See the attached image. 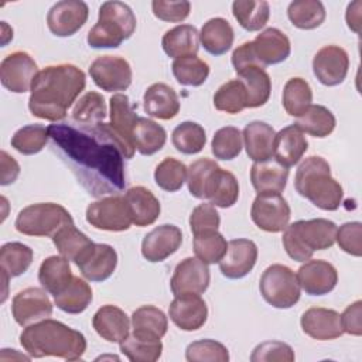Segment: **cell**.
<instances>
[{
	"label": "cell",
	"mask_w": 362,
	"mask_h": 362,
	"mask_svg": "<svg viewBox=\"0 0 362 362\" xmlns=\"http://www.w3.org/2000/svg\"><path fill=\"white\" fill-rule=\"evenodd\" d=\"M52 150L95 198L124 189L127 151L109 123L82 124L74 120L48 126Z\"/></svg>",
	"instance_id": "cell-1"
},
{
	"label": "cell",
	"mask_w": 362,
	"mask_h": 362,
	"mask_svg": "<svg viewBox=\"0 0 362 362\" xmlns=\"http://www.w3.org/2000/svg\"><path fill=\"white\" fill-rule=\"evenodd\" d=\"M85 85V74L78 66L72 64L49 65L37 74L31 85L28 109L33 116L44 120H64Z\"/></svg>",
	"instance_id": "cell-2"
},
{
	"label": "cell",
	"mask_w": 362,
	"mask_h": 362,
	"mask_svg": "<svg viewBox=\"0 0 362 362\" xmlns=\"http://www.w3.org/2000/svg\"><path fill=\"white\" fill-rule=\"evenodd\" d=\"M20 344L31 358L57 356L76 361L86 351L82 332L51 318L27 325L20 334Z\"/></svg>",
	"instance_id": "cell-3"
},
{
	"label": "cell",
	"mask_w": 362,
	"mask_h": 362,
	"mask_svg": "<svg viewBox=\"0 0 362 362\" xmlns=\"http://www.w3.org/2000/svg\"><path fill=\"white\" fill-rule=\"evenodd\" d=\"M294 188L322 211L338 209L344 198L341 184L332 178L329 164L320 156H310L298 165Z\"/></svg>",
	"instance_id": "cell-4"
},
{
	"label": "cell",
	"mask_w": 362,
	"mask_h": 362,
	"mask_svg": "<svg viewBox=\"0 0 362 362\" xmlns=\"http://www.w3.org/2000/svg\"><path fill=\"white\" fill-rule=\"evenodd\" d=\"M337 225L324 218L297 221L286 226L281 242L287 255L296 262L310 260L315 250H324L335 243Z\"/></svg>",
	"instance_id": "cell-5"
},
{
	"label": "cell",
	"mask_w": 362,
	"mask_h": 362,
	"mask_svg": "<svg viewBox=\"0 0 362 362\" xmlns=\"http://www.w3.org/2000/svg\"><path fill=\"white\" fill-rule=\"evenodd\" d=\"M136 16L123 1H105L99 7L98 23L89 30L86 41L92 48H117L136 30Z\"/></svg>",
	"instance_id": "cell-6"
},
{
	"label": "cell",
	"mask_w": 362,
	"mask_h": 362,
	"mask_svg": "<svg viewBox=\"0 0 362 362\" xmlns=\"http://www.w3.org/2000/svg\"><path fill=\"white\" fill-rule=\"evenodd\" d=\"M68 223H74V219L62 205L40 202L23 208L16 218L14 226L17 232L27 236H54Z\"/></svg>",
	"instance_id": "cell-7"
},
{
	"label": "cell",
	"mask_w": 362,
	"mask_h": 362,
	"mask_svg": "<svg viewBox=\"0 0 362 362\" xmlns=\"http://www.w3.org/2000/svg\"><path fill=\"white\" fill-rule=\"evenodd\" d=\"M260 294L267 304L274 308H290L296 305L301 296L296 273L284 264L269 266L259 281Z\"/></svg>",
	"instance_id": "cell-8"
},
{
	"label": "cell",
	"mask_w": 362,
	"mask_h": 362,
	"mask_svg": "<svg viewBox=\"0 0 362 362\" xmlns=\"http://www.w3.org/2000/svg\"><path fill=\"white\" fill-rule=\"evenodd\" d=\"M85 215L86 222L100 230L123 232L132 225L126 199L119 194L103 197L89 204Z\"/></svg>",
	"instance_id": "cell-9"
},
{
	"label": "cell",
	"mask_w": 362,
	"mask_h": 362,
	"mask_svg": "<svg viewBox=\"0 0 362 362\" xmlns=\"http://www.w3.org/2000/svg\"><path fill=\"white\" fill-rule=\"evenodd\" d=\"M250 216L259 229L277 233L288 225L291 209L280 194H257L250 208Z\"/></svg>",
	"instance_id": "cell-10"
},
{
	"label": "cell",
	"mask_w": 362,
	"mask_h": 362,
	"mask_svg": "<svg viewBox=\"0 0 362 362\" xmlns=\"http://www.w3.org/2000/svg\"><path fill=\"white\" fill-rule=\"evenodd\" d=\"M89 75L106 92L126 90L132 83L130 64L117 55L98 57L89 66Z\"/></svg>",
	"instance_id": "cell-11"
},
{
	"label": "cell",
	"mask_w": 362,
	"mask_h": 362,
	"mask_svg": "<svg viewBox=\"0 0 362 362\" xmlns=\"http://www.w3.org/2000/svg\"><path fill=\"white\" fill-rule=\"evenodd\" d=\"M38 72L35 61L24 51L8 54L0 64L1 85L14 93L31 90V85Z\"/></svg>",
	"instance_id": "cell-12"
},
{
	"label": "cell",
	"mask_w": 362,
	"mask_h": 362,
	"mask_svg": "<svg viewBox=\"0 0 362 362\" xmlns=\"http://www.w3.org/2000/svg\"><path fill=\"white\" fill-rule=\"evenodd\" d=\"M11 314L18 325L27 327L51 317L52 303L44 288L28 287L14 296Z\"/></svg>",
	"instance_id": "cell-13"
},
{
	"label": "cell",
	"mask_w": 362,
	"mask_h": 362,
	"mask_svg": "<svg viewBox=\"0 0 362 362\" xmlns=\"http://www.w3.org/2000/svg\"><path fill=\"white\" fill-rule=\"evenodd\" d=\"M89 8L81 0H62L55 3L47 14V25L57 37H71L86 23Z\"/></svg>",
	"instance_id": "cell-14"
},
{
	"label": "cell",
	"mask_w": 362,
	"mask_h": 362,
	"mask_svg": "<svg viewBox=\"0 0 362 362\" xmlns=\"http://www.w3.org/2000/svg\"><path fill=\"white\" fill-rule=\"evenodd\" d=\"M211 274L208 264L198 257H185L181 260L173 273L170 287L174 296L202 294L209 286Z\"/></svg>",
	"instance_id": "cell-15"
},
{
	"label": "cell",
	"mask_w": 362,
	"mask_h": 362,
	"mask_svg": "<svg viewBox=\"0 0 362 362\" xmlns=\"http://www.w3.org/2000/svg\"><path fill=\"white\" fill-rule=\"evenodd\" d=\"M349 57L339 45H325L313 58V72L325 86H337L346 78Z\"/></svg>",
	"instance_id": "cell-16"
},
{
	"label": "cell",
	"mask_w": 362,
	"mask_h": 362,
	"mask_svg": "<svg viewBox=\"0 0 362 362\" xmlns=\"http://www.w3.org/2000/svg\"><path fill=\"white\" fill-rule=\"evenodd\" d=\"M182 243V232L178 226L164 223L150 230L141 242V255L151 263L163 262L178 250Z\"/></svg>",
	"instance_id": "cell-17"
},
{
	"label": "cell",
	"mask_w": 362,
	"mask_h": 362,
	"mask_svg": "<svg viewBox=\"0 0 362 362\" xmlns=\"http://www.w3.org/2000/svg\"><path fill=\"white\" fill-rule=\"evenodd\" d=\"M75 264L86 280L105 281L116 270L117 253L110 245L93 243Z\"/></svg>",
	"instance_id": "cell-18"
},
{
	"label": "cell",
	"mask_w": 362,
	"mask_h": 362,
	"mask_svg": "<svg viewBox=\"0 0 362 362\" xmlns=\"http://www.w3.org/2000/svg\"><path fill=\"white\" fill-rule=\"evenodd\" d=\"M257 260V246L250 239H232L219 262L221 273L228 279H242L252 272Z\"/></svg>",
	"instance_id": "cell-19"
},
{
	"label": "cell",
	"mask_w": 362,
	"mask_h": 362,
	"mask_svg": "<svg viewBox=\"0 0 362 362\" xmlns=\"http://www.w3.org/2000/svg\"><path fill=\"white\" fill-rule=\"evenodd\" d=\"M300 287L308 296H324L331 293L338 283L337 269L325 260H308L297 272Z\"/></svg>",
	"instance_id": "cell-20"
},
{
	"label": "cell",
	"mask_w": 362,
	"mask_h": 362,
	"mask_svg": "<svg viewBox=\"0 0 362 362\" xmlns=\"http://www.w3.org/2000/svg\"><path fill=\"white\" fill-rule=\"evenodd\" d=\"M168 315L180 329L197 331L206 322L208 307L199 294L175 296L170 304Z\"/></svg>",
	"instance_id": "cell-21"
},
{
	"label": "cell",
	"mask_w": 362,
	"mask_h": 362,
	"mask_svg": "<svg viewBox=\"0 0 362 362\" xmlns=\"http://www.w3.org/2000/svg\"><path fill=\"white\" fill-rule=\"evenodd\" d=\"M301 328L304 334L317 341H329L344 334L341 314L331 308L311 307L301 315Z\"/></svg>",
	"instance_id": "cell-22"
},
{
	"label": "cell",
	"mask_w": 362,
	"mask_h": 362,
	"mask_svg": "<svg viewBox=\"0 0 362 362\" xmlns=\"http://www.w3.org/2000/svg\"><path fill=\"white\" fill-rule=\"evenodd\" d=\"M253 54L257 62L266 68L267 65H276L286 61L291 52V44L288 37L279 28L270 27L256 35L252 41Z\"/></svg>",
	"instance_id": "cell-23"
},
{
	"label": "cell",
	"mask_w": 362,
	"mask_h": 362,
	"mask_svg": "<svg viewBox=\"0 0 362 362\" xmlns=\"http://www.w3.org/2000/svg\"><path fill=\"white\" fill-rule=\"evenodd\" d=\"M110 127L115 134L123 143L127 157L132 158L134 156V143H133V129L139 116L133 112L132 103L124 93H115L110 100Z\"/></svg>",
	"instance_id": "cell-24"
},
{
	"label": "cell",
	"mask_w": 362,
	"mask_h": 362,
	"mask_svg": "<svg viewBox=\"0 0 362 362\" xmlns=\"http://www.w3.org/2000/svg\"><path fill=\"white\" fill-rule=\"evenodd\" d=\"M288 178V168L276 158L253 163L250 181L257 194H280L284 191Z\"/></svg>",
	"instance_id": "cell-25"
},
{
	"label": "cell",
	"mask_w": 362,
	"mask_h": 362,
	"mask_svg": "<svg viewBox=\"0 0 362 362\" xmlns=\"http://www.w3.org/2000/svg\"><path fill=\"white\" fill-rule=\"evenodd\" d=\"M132 223L136 226L153 225L161 212L160 201L146 187L137 185L126 191L124 195Z\"/></svg>",
	"instance_id": "cell-26"
},
{
	"label": "cell",
	"mask_w": 362,
	"mask_h": 362,
	"mask_svg": "<svg viewBox=\"0 0 362 362\" xmlns=\"http://www.w3.org/2000/svg\"><path fill=\"white\" fill-rule=\"evenodd\" d=\"M143 105L147 115L160 120H170L180 112L177 92L167 83L157 82L150 85L143 95Z\"/></svg>",
	"instance_id": "cell-27"
},
{
	"label": "cell",
	"mask_w": 362,
	"mask_h": 362,
	"mask_svg": "<svg viewBox=\"0 0 362 362\" xmlns=\"http://www.w3.org/2000/svg\"><path fill=\"white\" fill-rule=\"evenodd\" d=\"M92 325L99 337L107 342H122L130 329V320L127 314L112 304L102 305L92 318Z\"/></svg>",
	"instance_id": "cell-28"
},
{
	"label": "cell",
	"mask_w": 362,
	"mask_h": 362,
	"mask_svg": "<svg viewBox=\"0 0 362 362\" xmlns=\"http://www.w3.org/2000/svg\"><path fill=\"white\" fill-rule=\"evenodd\" d=\"M274 129L266 122L255 120L247 123L242 132V139L249 158L255 163L272 158L274 151Z\"/></svg>",
	"instance_id": "cell-29"
},
{
	"label": "cell",
	"mask_w": 362,
	"mask_h": 362,
	"mask_svg": "<svg viewBox=\"0 0 362 362\" xmlns=\"http://www.w3.org/2000/svg\"><path fill=\"white\" fill-rule=\"evenodd\" d=\"M307 148L308 141L304 133L296 124H290L276 133L273 156L287 168L296 165L301 160Z\"/></svg>",
	"instance_id": "cell-30"
},
{
	"label": "cell",
	"mask_w": 362,
	"mask_h": 362,
	"mask_svg": "<svg viewBox=\"0 0 362 362\" xmlns=\"http://www.w3.org/2000/svg\"><path fill=\"white\" fill-rule=\"evenodd\" d=\"M238 79L246 90V107H260L266 105L272 92V81L264 68L249 65L236 71Z\"/></svg>",
	"instance_id": "cell-31"
},
{
	"label": "cell",
	"mask_w": 362,
	"mask_h": 362,
	"mask_svg": "<svg viewBox=\"0 0 362 362\" xmlns=\"http://www.w3.org/2000/svg\"><path fill=\"white\" fill-rule=\"evenodd\" d=\"M132 327L134 337L157 341L167 334L168 320L160 308L141 305L132 314Z\"/></svg>",
	"instance_id": "cell-32"
},
{
	"label": "cell",
	"mask_w": 362,
	"mask_h": 362,
	"mask_svg": "<svg viewBox=\"0 0 362 362\" xmlns=\"http://www.w3.org/2000/svg\"><path fill=\"white\" fill-rule=\"evenodd\" d=\"M161 45L164 52L175 59L197 55L199 49V33L191 24H181L165 31Z\"/></svg>",
	"instance_id": "cell-33"
},
{
	"label": "cell",
	"mask_w": 362,
	"mask_h": 362,
	"mask_svg": "<svg viewBox=\"0 0 362 362\" xmlns=\"http://www.w3.org/2000/svg\"><path fill=\"white\" fill-rule=\"evenodd\" d=\"M72 279L74 276L69 260L64 256L47 257L38 270V281L41 283L42 288L52 296L62 293L69 286Z\"/></svg>",
	"instance_id": "cell-34"
},
{
	"label": "cell",
	"mask_w": 362,
	"mask_h": 362,
	"mask_svg": "<svg viewBox=\"0 0 362 362\" xmlns=\"http://www.w3.org/2000/svg\"><path fill=\"white\" fill-rule=\"evenodd\" d=\"M233 38L232 25L222 17L208 20L199 33V42L204 49L215 57L226 54L233 45Z\"/></svg>",
	"instance_id": "cell-35"
},
{
	"label": "cell",
	"mask_w": 362,
	"mask_h": 362,
	"mask_svg": "<svg viewBox=\"0 0 362 362\" xmlns=\"http://www.w3.org/2000/svg\"><path fill=\"white\" fill-rule=\"evenodd\" d=\"M238 198H239V184L236 177L230 171H226L219 167L212 174L206 185L205 199H209V202L214 206L230 208L236 204Z\"/></svg>",
	"instance_id": "cell-36"
},
{
	"label": "cell",
	"mask_w": 362,
	"mask_h": 362,
	"mask_svg": "<svg viewBox=\"0 0 362 362\" xmlns=\"http://www.w3.org/2000/svg\"><path fill=\"white\" fill-rule=\"evenodd\" d=\"M167 140L163 126L147 117H137L133 129L134 148L143 156H151L160 151Z\"/></svg>",
	"instance_id": "cell-37"
},
{
	"label": "cell",
	"mask_w": 362,
	"mask_h": 362,
	"mask_svg": "<svg viewBox=\"0 0 362 362\" xmlns=\"http://www.w3.org/2000/svg\"><path fill=\"white\" fill-rule=\"evenodd\" d=\"M294 124L303 133L322 139L334 132L337 120L328 107L322 105H311L301 116L297 117Z\"/></svg>",
	"instance_id": "cell-38"
},
{
	"label": "cell",
	"mask_w": 362,
	"mask_h": 362,
	"mask_svg": "<svg viewBox=\"0 0 362 362\" xmlns=\"http://www.w3.org/2000/svg\"><path fill=\"white\" fill-rule=\"evenodd\" d=\"M52 243L58 249L59 255L68 260L76 263L79 257L93 245V242L75 228L74 223L62 226L54 236H51Z\"/></svg>",
	"instance_id": "cell-39"
},
{
	"label": "cell",
	"mask_w": 362,
	"mask_h": 362,
	"mask_svg": "<svg viewBox=\"0 0 362 362\" xmlns=\"http://www.w3.org/2000/svg\"><path fill=\"white\" fill-rule=\"evenodd\" d=\"M233 17L246 31L262 30L270 17L269 3L264 0H236L232 3Z\"/></svg>",
	"instance_id": "cell-40"
},
{
	"label": "cell",
	"mask_w": 362,
	"mask_h": 362,
	"mask_svg": "<svg viewBox=\"0 0 362 362\" xmlns=\"http://www.w3.org/2000/svg\"><path fill=\"white\" fill-rule=\"evenodd\" d=\"M291 24L300 30H314L320 27L327 16L325 7L318 0H296L287 7Z\"/></svg>",
	"instance_id": "cell-41"
},
{
	"label": "cell",
	"mask_w": 362,
	"mask_h": 362,
	"mask_svg": "<svg viewBox=\"0 0 362 362\" xmlns=\"http://www.w3.org/2000/svg\"><path fill=\"white\" fill-rule=\"evenodd\" d=\"M92 301V288L90 286L79 279L75 277L69 283V286L59 293L58 296H54L55 305L68 314H79L88 308V305Z\"/></svg>",
	"instance_id": "cell-42"
},
{
	"label": "cell",
	"mask_w": 362,
	"mask_h": 362,
	"mask_svg": "<svg viewBox=\"0 0 362 362\" xmlns=\"http://www.w3.org/2000/svg\"><path fill=\"white\" fill-rule=\"evenodd\" d=\"M33 256V249L24 243H4L0 249V269L10 279L21 276L31 266Z\"/></svg>",
	"instance_id": "cell-43"
},
{
	"label": "cell",
	"mask_w": 362,
	"mask_h": 362,
	"mask_svg": "<svg viewBox=\"0 0 362 362\" xmlns=\"http://www.w3.org/2000/svg\"><path fill=\"white\" fill-rule=\"evenodd\" d=\"M313 90L310 83L303 78H291L283 89V107L294 117L301 116L313 103Z\"/></svg>",
	"instance_id": "cell-44"
},
{
	"label": "cell",
	"mask_w": 362,
	"mask_h": 362,
	"mask_svg": "<svg viewBox=\"0 0 362 362\" xmlns=\"http://www.w3.org/2000/svg\"><path fill=\"white\" fill-rule=\"evenodd\" d=\"M171 69L177 82L184 86H199L209 75V65L197 55L174 59Z\"/></svg>",
	"instance_id": "cell-45"
},
{
	"label": "cell",
	"mask_w": 362,
	"mask_h": 362,
	"mask_svg": "<svg viewBox=\"0 0 362 362\" xmlns=\"http://www.w3.org/2000/svg\"><path fill=\"white\" fill-rule=\"evenodd\" d=\"M171 141L177 151L189 156L197 154L204 148L206 134L201 124L195 122H182L173 130Z\"/></svg>",
	"instance_id": "cell-46"
},
{
	"label": "cell",
	"mask_w": 362,
	"mask_h": 362,
	"mask_svg": "<svg viewBox=\"0 0 362 362\" xmlns=\"http://www.w3.org/2000/svg\"><path fill=\"white\" fill-rule=\"evenodd\" d=\"M107 115L105 98L99 92H86L79 98L72 109V120L82 124H96Z\"/></svg>",
	"instance_id": "cell-47"
},
{
	"label": "cell",
	"mask_w": 362,
	"mask_h": 362,
	"mask_svg": "<svg viewBox=\"0 0 362 362\" xmlns=\"http://www.w3.org/2000/svg\"><path fill=\"white\" fill-rule=\"evenodd\" d=\"M49 139L48 127L42 124H27L18 129L11 137V147L24 156L40 153Z\"/></svg>",
	"instance_id": "cell-48"
},
{
	"label": "cell",
	"mask_w": 362,
	"mask_h": 362,
	"mask_svg": "<svg viewBox=\"0 0 362 362\" xmlns=\"http://www.w3.org/2000/svg\"><path fill=\"white\" fill-rule=\"evenodd\" d=\"M228 249L225 238L218 230H208L194 236L195 256L205 264H215L222 260Z\"/></svg>",
	"instance_id": "cell-49"
},
{
	"label": "cell",
	"mask_w": 362,
	"mask_h": 362,
	"mask_svg": "<svg viewBox=\"0 0 362 362\" xmlns=\"http://www.w3.org/2000/svg\"><path fill=\"white\" fill-rule=\"evenodd\" d=\"M214 106L216 110L230 115L240 113L246 109V90L239 79L225 82L214 95Z\"/></svg>",
	"instance_id": "cell-50"
},
{
	"label": "cell",
	"mask_w": 362,
	"mask_h": 362,
	"mask_svg": "<svg viewBox=\"0 0 362 362\" xmlns=\"http://www.w3.org/2000/svg\"><path fill=\"white\" fill-rule=\"evenodd\" d=\"M122 354L132 362H154L160 359L163 352V344L160 339H141L132 335H127L120 344Z\"/></svg>",
	"instance_id": "cell-51"
},
{
	"label": "cell",
	"mask_w": 362,
	"mask_h": 362,
	"mask_svg": "<svg viewBox=\"0 0 362 362\" xmlns=\"http://www.w3.org/2000/svg\"><path fill=\"white\" fill-rule=\"evenodd\" d=\"M187 167L184 163H181L177 158L165 157L154 170V180L156 184L167 191V192H175L181 189L187 180Z\"/></svg>",
	"instance_id": "cell-52"
},
{
	"label": "cell",
	"mask_w": 362,
	"mask_h": 362,
	"mask_svg": "<svg viewBox=\"0 0 362 362\" xmlns=\"http://www.w3.org/2000/svg\"><path fill=\"white\" fill-rule=\"evenodd\" d=\"M242 133L238 127L225 126L215 132L211 150L215 158L233 160L242 151Z\"/></svg>",
	"instance_id": "cell-53"
},
{
	"label": "cell",
	"mask_w": 362,
	"mask_h": 362,
	"mask_svg": "<svg viewBox=\"0 0 362 362\" xmlns=\"http://www.w3.org/2000/svg\"><path fill=\"white\" fill-rule=\"evenodd\" d=\"M218 168V163L209 158H199L194 161L187 170V184L189 194L198 199H205L206 185Z\"/></svg>",
	"instance_id": "cell-54"
},
{
	"label": "cell",
	"mask_w": 362,
	"mask_h": 362,
	"mask_svg": "<svg viewBox=\"0 0 362 362\" xmlns=\"http://www.w3.org/2000/svg\"><path fill=\"white\" fill-rule=\"evenodd\" d=\"M185 359L189 362H228V348L215 339H199L191 342L185 349Z\"/></svg>",
	"instance_id": "cell-55"
},
{
	"label": "cell",
	"mask_w": 362,
	"mask_h": 362,
	"mask_svg": "<svg viewBox=\"0 0 362 362\" xmlns=\"http://www.w3.org/2000/svg\"><path fill=\"white\" fill-rule=\"evenodd\" d=\"M294 358L293 348L281 341L262 342L250 355L252 362H293Z\"/></svg>",
	"instance_id": "cell-56"
},
{
	"label": "cell",
	"mask_w": 362,
	"mask_h": 362,
	"mask_svg": "<svg viewBox=\"0 0 362 362\" xmlns=\"http://www.w3.org/2000/svg\"><path fill=\"white\" fill-rule=\"evenodd\" d=\"M219 223H221L219 214L211 202L199 204L192 209L189 215V228L194 236L208 230H218Z\"/></svg>",
	"instance_id": "cell-57"
},
{
	"label": "cell",
	"mask_w": 362,
	"mask_h": 362,
	"mask_svg": "<svg viewBox=\"0 0 362 362\" xmlns=\"http://www.w3.org/2000/svg\"><path fill=\"white\" fill-rule=\"evenodd\" d=\"M361 235H362V223L355 222H346L337 229L335 242L338 246L348 255L359 257L362 255V246H361Z\"/></svg>",
	"instance_id": "cell-58"
},
{
	"label": "cell",
	"mask_w": 362,
	"mask_h": 362,
	"mask_svg": "<svg viewBox=\"0 0 362 362\" xmlns=\"http://www.w3.org/2000/svg\"><path fill=\"white\" fill-rule=\"evenodd\" d=\"M153 14L163 21L180 23L184 21L191 11V3L181 1H165V0H153L151 1Z\"/></svg>",
	"instance_id": "cell-59"
},
{
	"label": "cell",
	"mask_w": 362,
	"mask_h": 362,
	"mask_svg": "<svg viewBox=\"0 0 362 362\" xmlns=\"http://www.w3.org/2000/svg\"><path fill=\"white\" fill-rule=\"evenodd\" d=\"M362 301L356 300L351 305H348L344 313L341 314V322L344 332L354 335V337H361L362 335Z\"/></svg>",
	"instance_id": "cell-60"
},
{
	"label": "cell",
	"mask_w": 362,
	"mask_h": 362,
	"mask_svg": "<svg viewBox=\"0 0 362 362\" xmlns=\"http://www.w3.org/2000/svg\"><path fill=\"white\" fill-rule=\"evenodd\" d=\"M0 165H1V178L0 184L1 185H8L13 184L18 174H20V165L18 163L4 150L0 153Z\"/></svg>",
	"instance_id": "cell-61"
},
{
	"label": "cell",
	"mask_w": 362,
	"mask_h": 362,
	"mask_svg": "<svg viewBox=\"0 0 362 362\" xmlns=\"http://www.w3.org/2000/svg\"><path fill=\"white\" fill-rule=\"evenodd\" d=\"M361 7H362V1L355 0L348 4L346 14H345V20L349 30H352L356 34L361 33Z\"/></svg>",
	"instance_id": "cell-62"
},
{
	"label": "cell",
	"mask_w": 362,
	"mask_h": 362,
	"mask_svg": "<svg viewBox=\"0 0 362 362\" xmlns=\"http://www.w3.org/2000/svg\"><path fill=\"white\" fill-rule=\"evenodd\" d=\"M14 361V359H24V361H30L31 356H25L23 354H18L16 349H1V355H0V361Z\"/></svg>",
	"instance_id": "cell-63"
},
{
	"label": "cell",
	"mask_w": 362,
	"mask_h": 362,
	"mask_svg": "<svg viewBox=\"0 0 362 362\" xmlns=\"http://www.w3.org/2000/svg\"><path fill=\"white\" fill-rule=\"evenodd\" d=\"M1 45L4 47L10 40H13V28L7 25L6 21H1Z\"/></svg>",
	"instance_id": "cell-64"
}]
</instances>
